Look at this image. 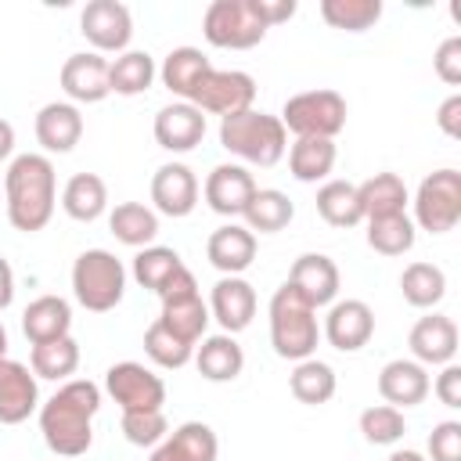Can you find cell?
<instances>
[{
    "label": "cell",
    "mask_w": 461,
    "mask_h": 461,
    "mask_svg": "<svg viewBox=\"0 0 461 461\" xmlns=\"http://www.w3.org/2000/svg\"><path fill=\"white\" fill-rule=\"evenodd\" d=\"M108 227L115 234V241H122L130 249H148L158 234V212L148 209L144 202H119L108 212Z\"/></svg>",
    "instance_id": "obj_34"
},
{
    "label": "cell",
    "mask_w": 461,
    "mask_h": 461,
    "mask_svg": "<svg viewBox=\"0 0 461 461\" xmlns=\"http://www.w3.org/2000/svg\"><path fill=\"white\" fill-rule=\"evenodd\" d=\"M321 331L339 353H357L375 335V310L364 299H339V303L328 306V317H324Z\"/></svg>",
    "instance_id": "obj_13"
},
{
    "label": "cell",
    "mask_w": 461,
    "mask_h": 461,
    "mask_svg": "<svg viewBox=\"0 0 461 461\" xmlns=\"http://www.w3.org/2000/svg\"><path fill=\"white\" fill-rule=\"evenodd\" d=\"M61 90L68 94L72 104H97L104 101L108 90V61L97 50H83L65 58L61 65Z\"/></svg>",
    "instance_id": "obj_18"
},
{
    "label": "cell",
    "mask_w": 461,
    "mask_h": 461,
    "mask_svg": "<svg viewBox=\"0 0 461 461\" xmlns=\"http://www.w3.org/2000/svg\"><path fill=\"white\" fill-rule=\"evenodd\" d=\"M4 194H7V220L22 234H36L50 223L54 202H58V176L54 162L47 155L25 151L11 158L4 173Z\"/></svg>",
    "instance_id": "obj_2"
},
{
    "label": "cell",
    "mask_w": 461,
    "mask_h": 461,
    "mask_svg": "<svg viewBox=\"0 0 461 461\" xmlns=\"http://www.w3.org/2000/svg\"><path fill=\"white\" fill-rule=\"evenodd\" d=\"M357 198H360V212L364 220H382V216H396L407 209L411 194L407 184L396 173H375L364 184H357Z\"/></svg>",
    "instance_id": "obj_28"
},
{
    "label": "cell",
    "mask_w": 461,
    "mask_h": 461,
    "mask_svg": "<svg viewBox=\"0 0 461 461\" xmlns=\"http://www.w3.org/2000/svg\"><path fill=\"white\" fill-rule=\"evenodd\" d=\"M158 68L148 50H122L115 61H108V90L119 97H137L155 83Z\"/></svg>",
    "instance_id": "obj_31"
},
{
    "label": "cell",
    "mask_w": 461,
    "mask_h": 461,
    "mask_svg": "<svg viewBox=\"0 0 461 461\" xmlns=\"http://www.w3.org/2000/svg\"><path fill=\"white\" fill-rule=\"evenodd\" d=\"M220 144L238 155L249 166H277L288 151V130L281 126L277 115L259 112V108H245L238 115L220 119Z\"/></svg>",
    "instance_id": "obj_3"
},
{
    "label": "cell",
    "mask_w": 461,
    "mask_h": 461,
    "mask_svg": "<svg viewBox=\"0 0 461 461\" xmlns=\"http://www.w3.org/2000/svg\"><path fill=\"white\" fill-rule=\"evenodd\" d=\"M429 389H432L429 371H425L418 360L400 357V360H389V364L378 371V396H382L389 407H396V411L418 407V403L429 396Z\"/></svg>",
    "instance_id": "obj_23"
},
{
    "label": "cell",
    "mask_w": 461,
    "mask_h": 461,
    "mask_svg": "<svg viewBox=\"0 0 461 461\" xmlns=\"http://www.w3.org/2000/svg\"><path fill=\"white\" fill-rule=\"evenodd\" d=\"M414 238H418V227H414V220L407 212L367 220V245L378 256H403V252L414 249Z\"/></svg>",
    "instance_id": "obj_40"
},
{
    "label": "cell",
    "mask_w": 461,
    "mask_h": 461,
    "mask_svg": "<svg viewBox=\"0 0 461 461\" xmlns=\"http://www.w3.org/2000/svg\"><path fill=\"white\" fill-rule=\"evenodd\" d=\"M209 317L227 331L238 335L256 317V288L245 277H220L209 295Z\"/></svg>",
    "instance_id": "obj_19"
},
{
    "label": "cell",
    "mask_w": 461,
    "mask_h": 461,
    "mask_svg": "<svg viewBox=\"0 0 461 461\" xmlns=\"http://www.w3.org/2000/svg\"><path fill=\"white\" fill-rule=\"evenodd\" d=\"M22 331H25V339L32 346L61 339V335H72V306H68V299H61V295L32 299L25 306V313H22Z\"/></svg>",
    "instance_id": "obj_27"
},
{
    "label": "cell",
    "mask_w": 461,
    "mask_h": 461,
    "mask_svg": "<svg viewBox=\"0 0 461 461\" xmlns=\"http://www.w3.org/2000/svg\"><path fill=\"white\" fill-rule=\"evenodd\" d=\"M400 292L411 306L418 310H432L443 295H447V274L436 263H407L400 274Z\"/></svg>",
    "instance_id": "obj_37"
},
{
    "label": "cell",
    "mask_w": 461,
    "mask_h": 461,
    "mask_svg": "<svg viewBox=\"0 0 461 461\" xmlns=\"http://www.w3.org/2000/svg\"><path fill=\"white\" fill-rule=\"evenodd\" d=\"M202 194H205V202H209L212 212H220V216H241L245 205H249V198L256 194V180H252V173L245 166L223 162V166H216L205 176Z\"/></svg>",
    "instance_id": "obj_20"
},
{
    "label": "cell",
    "mask_w": 461,
    "mask_h": 461,
    "mask_svg": "<svg viewBox=\"0 0 461 461\" xmlns=\"http://www.w3.org/2000/svg\"><path fill=\"white\" fill-rule=\"evenodd\" d=\"M256 101V79L249 72H238V68H209L202 76V83L194 86L191 101L202 115H238L245 108H252Z\"/></svg>",
    "instance_id": "obj_10"
},
{
    "label": "cell",
    "mask_w": 461,
    "mask_h": 461,
    "mask_svg": "<svg viewBox=\"0 0 461 461\" xmlns=\"http://www.w3.org/2000/svg\"><path fill=\"white\" fill-rule=\"evenodd\" d=\"M29 367H32L36 378L68 382V375H76V367H79V342H76L72 335L40 342V346H32V353H29Z\"/></svg>",
    "instance_id": "obj_36"
},
{
    "label": "cell",
    "mask_w": 461,
    "mask_h": 461,
    "mask_svg": "<svg viewBox=\"0 0 461 461\" xmlns=\"http://www.w3.org/2000/svg\"><path fill=\"white\" fill-rule=\"evenodd\" d=\"M216 454H220L216 432L205 421H184L151 450L148 461H216Z\"/></svg>",
    "instance_id": "obj_25"
},
{
    "label": "cell",
    "mask_w": 461,
    "mask_h": 461,
    "mask_svg": "<svg viewBox=\"0 0 461 461\" xmlns=\"http://www.w3.org/2000/svg\"><path fill=\"white\" fill-rule=\"evenodd\" d=\"M385 461H425V457H421L418 450H393Z\"/></svg>",
    "instance_id": "obj_52"
},
{
    "label": "cell",
    "mask_w": 461,
    "mask_h": 461,
    "mask_svg": "<svg viewBox=\"0 0 461 461\" xmlns=\"http://www.w3.org/2000/svg\"><path fill=\"white\" fill-rule=\"evenodd\" d=\"M11 151H14V126L7 119H0V162L11 158Z\"/></svg>",
    "instance_id": "obj_51"
},
{
    "label": "cell",
    "mask_w": 461,
    "mask_h": 461,
    "mask_svg": "<svg viewBox=\"0 0 461 461\" xmlns=\"http://www.w3.org/2000/svg\"><path fill=\"white\" fill-rule=\"evenodd\" d=\"M122 436L133 447H158L169 436V421L162 411H130L122 414Z\"/></svg>",
    "instance_id": "obj_44"
},
{
    "label": "cell",
    "mask_w": 461,
    "mask_h": 461,
    "mask_svg": "<svg viewBox=\"0 0 461 461\" xmlns=\"http://www.w3.org/2000/svg\"><path fill=\"white\" fill-rule=\"evenodd\" d=\"M144 353L151 357V364L176 371V367H184V364L194 357V346H187L184 339H176V335L155 317V321L148 324V331H144Z\"/></svg>",
    "instance_id": "obj_42"
},
{
    "label": "cell",
    "mask_w": 461,
    "mask_h": 461,
    "mask_svg": "<svg viewBox=\"0 0 461 461\" xmlns=\"http://www.w3.org/2000/svg\"><path fill=\"white\" fill-rule=\"evenodd\" d=\"M317 212L331 227H357L364 220L360 198H357V184H349V180H328V184H321V191H317Z\"/></svg>",
    "instance_id": "obj_38"
},
{
    "label": "cell",
    "mask_w": 461,
    "mask_h": 461,
    "mask_svg": "<svg viewBox=\"0 0 461 461\" xmlns=\"http://www.w3.org/2000/svg\"><path fill=\"white\" fill-rule=\"evenodd\" d=\"M281 126L295 137H324L335 140L346 126V97L339 90H303L292 94L281 108Z\"/></svg>",
    "instance_id": "obj_7"
},
{
    "label": "cell",
    "mask_w": 461,
    "mask_h": 461,
    "mask_svg": "<svg viewBox=\"0 0 461 461\" xmlns=\"http://www.w3.org/2000/svg\"><path fill=\"white\" fill-rule=\"evenodd\" d=\"M205 256L223 277H241L256 259V234L245 223H223L209 234Z\"/></svg>",
    "instance_id": "obj_22"
},
{
    "label": "cell",
    "mask_w": 461,
    "mask_h": 461,
    "mask_svg": "<svg viewBox=\"0 0 461 461\" xmlns=\"http://www.w3.org/2000/svg\"><path fill=\"white\" fill-rule=\"evenodd\" d=\"M40 407V385L22 360H0V425H22Z\"/></svg>",
    "instance_id": "obj_17"
},
{
    "label": "cell",
    "mask_w": 461,
    "mask_h": 461,
    "mask_svg": "<svg viewBox=\"0 0 461 461\" xmlns=\"http://www.w3.org/2000/svg\"><path fill=\"white\" fill-rule=\"evenodd\" d=\"M259 11L267 18V25L274 29V25H281L295 14V0H259Z\"/></svg>",
    "instance_id": "obj_49"
},
{
    "label": "cell",
    "mask_w": 461,
    "mask_h": 461,
    "mask_svg": "<svg viewBox=\"0 0 461 461\" xmlns=\"http://www.w3.org/2000/svg\"><path fill=\"white\" fill-rule=\"evenodd\" d=\"M432 68H436V76H439L447 86H457V83H461V36H447V40L436 47Z\"/></svg>",
    "instance_id": "obj_46"
},
{
    "label": "cell",
    "mask_w": 461,
    "mask_h": 461,
    "mask_svg": "<svg viewBox=\"0 0 461 461\" xmlns=\"http://www.w3.org/2000/svg\"><path fill=\"white\" fill-rule=\"evenodd\" d=\"M267 29L259 0H212L202 14V32L220 50H249L263 43Z\"/></svg>",
    "instance_id": "obj_6"
},
{
    "label": "cell",
    "mask_w": 461,
    "mask_h": 461,
    "mask_svg": "<svg viewBox=\"0 0 461 461\" xmlns=\"http://www.w3.org/2000/svg\"><path fill=\"white\" fill-rule=\"evenodd\" d=\"M321 18L342 32H364L382 18V0H321Z\"/></svg>",
    "instance_id": "obj_41"
},
{
    "label": "cell",
    "mask_w": 461,
    "mask_h": 461,
    "mask_svg": "<svg viewBox=\"0 0 461 461\" xmlns=\"http://www.w3.org/2000/svg\"><path fill=\"white\" fill-rule=\"evenodd\" d=\"M151 130H155L158 148L180 155V151H191V148L202 144V137H205V115L194 104H187V101H173V104L158 108Z\"/></svg>",
    "instance_id": "obj_21"
},
{
    "label": "cell",
    "mask_w": 461,
    "mask_h": 461,
    "mask_svg": "<svg viewBox=\"0 0 461 461\" xmlns=\"http://www.w3.org/2000/svg\"><path fill=\"white\" fill-rule=\"evenodd\" d=\"M407 346H411V353H414V360L421 367L454 364V353H457V324L447 313L418 317L414 328H411V335H407Z\"/></svg>",
    "instance_id": "obj_16"
},
{
    "label": "cell",
    "mask_w": 461,
    "mask_h": 461,
    "mask_svg": "<svg viewBox=\"0 0 461 461\" xmlns=\"http://www.w3.org/2000/svg\"><path fill=\"white\" fill-rule=\"evenodd\" d=\"M436 122H439V130L447 133V137H461V94H450L443 104H439V112H436Z\"/></svg>",
    "instance_id": "obj_48"
},
{
    "label": "cell",
    "mask_w": 461,
    "mask_h": 461,
    "mask_svg": "<svg viewBox=\"0 0 461 461\" xmlns=\"http://www.w3.org/2000/svg\"><path fill=\"white\" fill-rule=\"evenodd\" d=\"M335 140H324V137H295L292 148H288V173L299 180V184H317L324 180L331 169H335Z\"/></svg>",
    "instance_id": "obj_30"
},
{
    "label": "cell",
    "mask_w": 461,
    "mask_h": 461,
    "mask_svg": "<svg viewBox=\"0 0 461 461\" xmlns=\"http://www.w3.org/2000/svg\"><path fill=\"white\" fill-rule=\"evenodd\" d=\"M270 346L281 360H306L313 357L317 342H321V324H317V310L295 295V288L285 281L274 295H270Z\"/></svg>",
    "instance_id": "obj_4"
},
{
    "label": "cell",
    "mask_w": 461,
    "mask_h": 461,
    "mask_svg": "<svg viewBox=\"0 0 461 461\" xmlns=\"http://www.w3.org/2000/svg\"><path fill=\"white\" fill-rule=\"evenodd\" d=\"M14 303V270L11 263L0 256V310H7Z\"/></svg>",
    "instance_id": "obj_50"
},
{
    "label": "cell",
    "mask_w": 461,
    "mask_h": 461,
    "mask_svg": "<svg viewBox=\"0 0 461 461\" xmlns=\"http://www.w3.org/2000/svg\"><path fill=\"white\" fill-rule=\"evenodd\" d=\"M184 267V259H180V252L176 249H169V245H148V249H140L137 256H133V281L140 285V288H148V292H162L166 288V281L176 274Z\"/></svg>",
    "instance_id": "obj_39"
},
{
    "label": "cell",
    "mask_w": 461,
    "mask_h": 461,
    "mask_svg": "<svg viewBox=\"0 0 461 461\" xmlns=\"http://www.w3.org/2000/svg\"><path fill=\"white\" fill-rule=\"evenodd\" d=\"M158 299H162V313H158V321L176 335V339H184L187 346H198L202 339H205V328H209V303L202 299V292H198V281H194V274L187 270V267H180L169 281H166V288L158 292Z\"/></svg>",
    "instance_id": "obj_8"
},
{
    "label": "cell",
    "mask_w": 461,
    "mask_h": 461,
    "mask_svg": "<svg viewBox=\"0 0 461 461\" xmlns=\"http://www.w3.org/2000/svg\"><path fill=\"white\" fill-rule=\"evenodd\" d=\"M61 209L76 223H94L108 209V187H104V180L97 173H76V176H68V184L61 191Z\"/></svg>",
    "instance_id": "obj_32"
},
{
    "label": "cell",
    "mask_w": 461,
    "mask_h": 461,
    "mask_svg": "<svg viewBox=\"0 0 461 461\" xmlns=\"http://www.w3.org/2000/svg\"><path fill=\"white\" fill-rule=\"evenodd\" d=\"M288 389H292V396H295L299 403L321 407V403H328V400L335 396L339 378H335L331 364H324V360H317V357H306V360H299V364L292 367Z\"/></svg>",
    "instance_id": "obj_35"
},
{
    "label": "cell",
    "mask_w": 461,
    "mask_h": 461,
    "mask_svg": "<svg viewBox=\"0 0 461 461\" xmlns=\"http://www.w3.org/2000/svg\"><path fill=\"white\" fill-rule=\"evenodd\" d=\"M151 202H155V212L173 216V220L194 212V205H198V176L191 173V166H184V162L158 166L155 176H151Z\"/></svg>",
    "instance_id": "obj_14"
},
{
    "label": "cell",
    "mask_w": 461,
    "mask_h": 461,
    "mask_svg": "<svg viewBox=\"0 0 461 461\" xmlns=\"http://www.w3.org/2000/svg\"><path fill=\"white\" fill-rule=\"evenodd\" d=\"M79 32L97 54H122L133 40V14L119 0H90L79 14Z\"/></svg>",
    "instance_id": "obj_12"
},
{
    "label": "cell",
    "mask_w": 461,
    "mask_h": 461,
    "mask_svg": "<svg viewBox=\"0 0 461 461\" xmlns=\"http://www.w3.org/2000/svg\"><path fill=\"white\" fill-rule=\"evenodd\" d=\"M7 357V328H4V321H0V360Z\"/></svg>",
    "instance_id": "obj_53"
},
{
    "label": "cell",
    "mask_w": 461,
    "mask_h": 461,
    "mask_svg": "<svg viewBox=\"0 0 461 461\" xmlns=\"http://www.w3.org/2000/svg\"><path fill=\"white\" fill-rule=\"evenodd\" d=\"M429 457L432 461H461V421H439L429 432Z\"/></svg>",
    "instance_id": "obj_45"
},
{
    "label": "cell",
    "mask_w": 461,
    "mask_h": 461,
    "mask_svg": "<svg viewBox=\"0 0 461 461\" xmlns=\"http://www.w3.org/2000/svg\"><path fill=\"white\" fill-rule=\"evenodd\" d=\"M461 220V173L436 169L418 184L414 194V227L429 234H447Z\"/></svg>",
    "instance_id": "obj_9"
},
{
    "label": "cell",
    "mask_w": 461,
    "mask_h": 461,
    "mask_svg": "<svg viewBox=\"0 0 461 461\" xmlns=\"http://www.w3.org/2000/svg\"><path fill=\"white\" fill-rule=\"evenodd\" d=\"M429 393H436V400L443 407H461V367L457 364H443V371L436 375Z\"/></svg>",
    "instance_id": "obj_47"
},
{
    "label": "cell",
    "mask_w": 461,
    "mask_h": 461,
    "mask_svg": "<svg viewBox=\"0 0 461 461\" xmlns=\"http://www.w3.org/2000/svg\"><path fill=\"white\" fill-rule=\"evenodd\" d=\"M83 137V115L72 101H50L36 112V140L50 155H65Z\"/></svg>",
    "instance_id": "obj_24"
},
{
    "label": "cell",
    "mask_w": 461,
    "mask_h": 461,
    "mask_svg": "<svg viewBox=\"0 0 461 461\" xmlns=\"http://www.w3.org/2000/svg\"><path fill=\"white\" fill-rule=\"evenodd\" d=\"M339 267L331 256L324 252H303L292 270H288V285L295 288V295H303L313 310L317 306H331L335 295H339Z\"/></svg>",
    "instance_id": "obj_15"
},
{
    "label": "cell",
    "mask_w": 461,
    "mask_h": 461,
    "mask_svg": "<svg viewBox=\"0 0 461 461\" xmlns=\"http://www.w3.org/2000/svg\"><path fill=\"white\" fill-rule=\"evenodd\" d=\"M104 389L119 403L122 414H130V411H162V403H166V382L137 360L112 364L104 371Z\"/></svg>",
    "instance_id": "obj_11"
},
{
    "label": "cell",
    "mask_w": 461,
    "mask_h": 461,
    "mask_svg": "<svg viewBox=\"0 0 461 461\" xmlns=\"http://www.w3.org/2000/svg\"><path fill=\"white\" fill-rule=\"evenodd\" d=\"M360 432H364V439L375 443V447H393V443L403 439L407 418H403V411H396V407H389V403H375V407H367V411L360 414Z\"/></svg>",
    "instance_id": "obj_43"
},
{
    "label": "cell",
    "mask_w": 461,
    "mask_h": 461,
    "mask_svg": "<svg viewBox=\"0 0 461 461\" xmlns=\"http://www.w3.org/2000/svg\"><path fill=\"white\" fill-rule=\"evenodd\" d=\"M209 68H212V65H209V58H205L198 47H173V50L166 54L162 68H158V79H162V86H166L169 94H176L180 101H191L194 86L202 83V76H205Z\"/></svg>",
    "instance_id": "obj_29"
},
{
    "label": "cell",
    "mask_w": 461,
    "mask_h": 461,
    "mask_svg": "<svg viewBox=\"0 0 461 461\" xmlns=\"http://www.w3.org/2000/svg\"><path fill=\"white\" fill-rule=\"evenodd\" d=\"M126 267L108 249H86L72 263V295L90 313H108L122 303Z\"/></svg>",
    "instance_id": "obj_5"
},
{
    "label": "cell",
    "mask_w": 461,
    "mask_h": 461,
    "mask_svg": "<svg viewBox=\"0 0 461 461\" xmlns=\"http://www.w3.org/2000/svg\"><path fill=\"white\" fill-rule=\"evenodd\" d=\"M245 227L256 234H277V230H285L288 223H292V216H295V205H292V198L285 194V191H277V187H256V194L249 198V205H245Z\"/></svg>",
    "instance_id": "obj_33"
},
{
    "label": "cell",
    "mask_w": 461,
    "mask_h": 461,
    "mask_svg": "<svg viewBox=\"0 0 461 461\" xmlns=\"http://www.w3.org/2000/svg\"><path fill=\"white\" fill-rule=\"evenodd\" d=\"M101 411V389L90 378L65 382L47 403H40L43 443L58 457H79L94 443V414Z\"/></svg>",
    "instance_id": "obj_1"
},
{
    "label": "cell",
    "mask_w": 461,
    "mask_h": 461,
    "mask_svg": "<svg viewBox=\"0 0 461 461\" xmlns=\"http://www.w3.org/2000/svg\"><path fill=\"white\" fill-rule=\"evenodd\" d=\"M191 360H194V367H198V375L205 382H234L241 375V367H245V353H241L238 339L227 335V331L202 339L194 346V357Z\"/></svg>",
    "instance_id": "obj_26"
}]
</instances>
